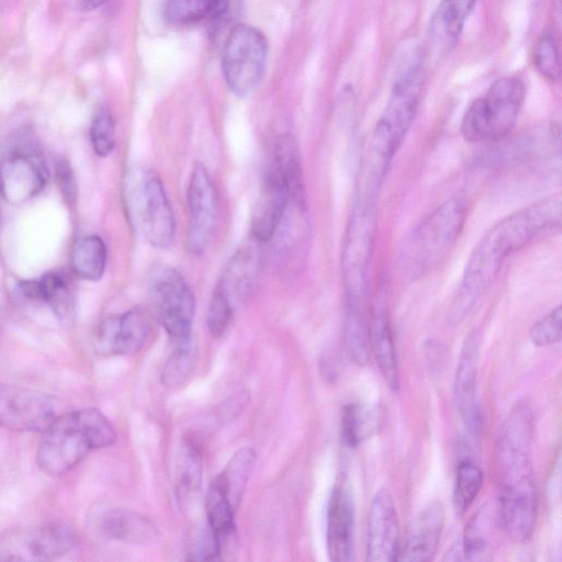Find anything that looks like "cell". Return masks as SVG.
<instances>
[{
    "instance_id": "obj_1",
    "label": "cell",
    "mask_w": 562,
    "mask_h": 562,
    "mask_svg": "<svg viewBox=\"0 0 562 562\" xmlns=\"http://www.w3.org/2000/svg\"><path fill=\"white\" fill-rule=\"evenodd\" d=\"M561 198L550 196L507 215L472 250L450 306L448 322L458 326L493 284L507 257L561 223Z\"/></svg>"
},
{
    "instance_id": "obj_2",
    "label": "cell",
    "mask_w": 562,
    "mask_h": 562,
    "mask_svg": "<svg viewBox=\"0 0 562 562\" xmlns=\"http://www.w3.org/2000/svg\"><path fill=\"white\" fill-rule=\"evenodd\" d=\"M115 441L114 427L94 407L59 414L42 431L36 463L49 475H63L79 465L92 450L110 447Z\"/></svg>"
},
{
    "instance_id": "obj_3",
    "label": "cell",
    "mask_w": 562,
    "mask_h": 562,
    "mask_svg": "<svg viewBox=\"0 0 562 562\" xmlns=\"http://www.w3.org/2000/svg\"><path fill=\"white\" fill-rule=\"evenodd\" d=\"M468 215L463 194H456L424 217L404 238L398 261L409 277H419L446 257L460 236Z\"/></svg>"
},
{
    "instance_id": "obj_4",
    "label": "cell",
    "mask_w": 562,
    "mask_h": 562,
    "mask_svg": "<svg viewBox=\"0 0 562 562\" xmlns=\"http://www.w3.org/2000/svg\"><path fill=\"white\" fill-rule=\"evenodd\" d=\"M532 414L517 404L504 420L496 449L501 498L537 496L532 469Z\"/></svg>"
},
{
    "instance_id": "obj_5",
    "label": "cell",
    "mask_w": 562,
    "mask_h": 562,
    "mask_svg": "<svg viewBox=\"0 0 562 562\" xmlns=\"http://www.w3.org/2000/svg\"><path fill=\"white\" fill-rule=\"evenodd\" d=\"M525 86L518 78H501L467 109L461 134L470 143L497 142L514 128L525 100Z\"/></svg>"
},
{
    "instance_id": "obj_6",
    "label": "cell",
    "mask_w": 562,
    "mask_h": 562,
    "mask_svg": "<svg viewBox=\"0 0 562 562\" xmlns=\"http://www.w3.org/2000/svg\"><path fill=\"white\" fill-rule=\"evenodd\" d=\"M128 214L146 240L167 248L176 234V221L160 177L153 170H133L126 179Z\"/></svg>"
},
{
    "instance_id": "obj_7",
    "label": "cell",
    "mask_w": 562,
    "mask_h": 562,
    "mask_svg": "<svg viewBox=\"0 0 562 562\" xmlns=\"http://www.w3.org/2000/svg\"><path fill=\"white\" fill-rule=\"evenodd\" d=\"M425 78L422 65L407 67L396 79L384 112L373 130L369 144L391 158L396 155L415 119Z\"/></svg>"
},
{
    "instance_id": "obj_8",
    "label": "cell",
    "mask_w": 562,
    "mask_h": 562,
    "mask_svg": "<svg viewBox=\"0 0 562 562\" xmlns=\"http://www.w3.org/2000/svg\"><path fill=\"white\" fill-rule=\"evenodd\" d=\"M375 232L374 203L353 200L341 254L342 279L349 305L359 306L367 293Z\"/></svg>"
},
{
    "instance_id": "obj_9",
    "label": "cell",
    "mask_w": 562,
    "mask_h": 562,
    "mask_svg": "<svg viewBox=\"0 0 562 562\" xmlns=\"http://www.w3.org/2000/svg\"><path fill=\"white\" fill-rule=\"evenodd\" d=\"M147 288L153 310L168 335L177 342L189 340L195 301L182 276L172 267L156 266Z\"/></svg>"
},
{
    "instance_id": "obj_10",
    "label": "cell",
    "mask_w": 562,
    "mask_h": 562,
    "mask_svg": "<svg viewBox=\"0 0 562 562\" xmlns=\"http://www.w3.org/2000/svg\"><path fill=\"white\" fill-rule=\"evenodd\" d=\"M268 44L265 35L254 26L238 24L225 41L222 58L224 79L239 97L252 93L262 80Z\"/></svg>"
},
{
    "instance_id": "obj_11",
    "label": "cell",
    "mask_w": 562,
    "mask_h": 562,
    "mask_svg": "<svg viewBox=\"0 0 562 562\" xmlns=\"http://www.w3.org/2000/svg\"><path fill=\"white\" fill-rule=\"evenodd\" d=\"M78 543L72 527L49 521L0 533V561H52L68 554Z\"/></svg>"
},
{
    "instance_id": "obj_12",
    "label": "cell",
    "mask_w": 562,
    "mask_h": 562,
    "mask_svg": "<svg viewBox=\"0 0 562 562\" xmlns=\"http://www.w3.org/2000/svg\"><path fill=\"white\" fill-rule=\"evenodd\" d=\"M59 414V402L55 396L0 384V425L3 427L42 432Z\"/></svg>"
},
{
    "instance_id": "obj_13",
    "label": "cell",
    "mask_w": 562,
    "mask_h": 562,
    "mask_svg": "<svg viewBox=\"0 0 562 562\" xmlns=\"http://www.w3.org/2000/svg\"><path fill=\"white\" fill-rule=\"evenodd\" d=\"M189 210L188 249L202 254L210 245L217 220V193L206 168L196 162L187 191Z\"/></svg>"
},
{
    "instance_id": "obj_14",
    "label": "cell",
    "mask_w": 562,
    "mask_h": 562,
    "mask_svg": "<svg viewBox=\"0 0 562 562\" xmlns=\"http://www.w3.org/2000/svg\"><path fill=\"white\" fill-rule=\"evenodd\" d=\"M48 171L35 147L16 148L0 162V192L8 202L21 204L45 187Z\"/></svg>"
},
{
    "instance_id": "obj_15",
    "label": "cell",
    "mask_w": 562,
    "mask_h": 562,
    "mask_svg": "<svg viewBox=\"0 0 562 562\" xmlns=\"http://www.w3.org/2000/svg\"><path fill=\"white\" fill-rule=\"evenodd\" d=\"M151 334V321L139 307L105 317L97 327L94 349L103 356H131L138 352Z\"/></svg>"
},
{
    "instance_id": "obj_16",
    "label": "cell",
    "mask_w": 562,
    "mask_h": 562,
    "mask_svg": "<svg viewBox=\"0 0 562 562\" xmlns=\"http://www.w3.org/2000/svg\"><path fill=\"white\" fill-rule=\"evenodd\" d=\"M400 541L398 517L393 497L386 488H380L369 507L366 560L396 561Z\"/></svg>"
},
{
    "instance_id": "obj_17",
    "label": "cell",
    "mask_w": 562,
    "mask_h": 562,
    "mask_svg": "<svg viewBox=\"0 0 562 562\" xmlns=\"http://www.w3.org/2000/svg\"><path fill=\"white\" fill-rule=\"evenodd\" d=\"M355 505L346 479L334 485L327 506L326 543L328 557L335 562L353 560Z\"/></svg>"
},
{
    "instance_id": "obj_18",
    "label": "cell",
    "mask_w": 562,
    "mask_h": 562,
    "mask_svg": "<svg viewBox=\"0 0 562 562\" xmlns=\"http://www.w3.org/2000/svg\"><path fill=\"white\" fill-rule=\"evenodd\" d=\"M446 520L440 501L427 504L412 519L400 541L396 561H431L435 559Z\"/></svg>"
},
{
    "instance_id": "obj_19",
    "label": "cell",
    "mask_w": 562,
    "mask_h": 562,
    "mask_svg": "<svg viewBox=\"0 0 562 562\" xmlns=\"http://www.w3.org/2000/svg\"><path fill=\"white\" fill-rule=\"evenodd\" d=\"M479 352L480 336L476 329H472L461 347L453 381V402L468 431L474 436L480 429V412L475 401Z\"/></svg>"
},
{
    "instance_id": "obj_20",
    "label": "cell",
    "mask_w": 562,
    "mask_h": 562,
    "mask_svg": "<svg viewBox=\"0 0 562 562\" xmlns=\"http://www.w3.org/2000/svg\"><path fill=\"white\" fill-rule=\"evenodd\" d=\"M505 528L498 498L485 502L468 521L460 540L463 560L492 559L502 541Z\"/></svg>"
},
{
    "instance_id": "obj_21",
    "label": "cell",
    "mask_w": 562,
    "mask_h": 562,
    "mask_svg": "<svg viewBox=\"0 0 562 562\" xmlns=\"http://www.w3.org/2000/svg\"><path fill=\"white\" fill-rule=\"evenodd\" d=\"M291 204L289 191L271 165L265 176L251 218V236L258 243L270 240L277 233Z\"/></svg>"
},
{
    "instance_id": "obj_22",
    "label": "cell",
    "mask_w": 562,
    "mask_h": 562,
    "mask_svg": "<svg viewBox=\"0 0 562 562\" xmlns=\"http://www.w3.org/2000/svg\"><path fill=\"white\" fill-rule=\"evenodd\" d=\"M257 240L240 247L229 259L215 288L236 305L252 291L261 267Z\"/></svg>"
},
{
    "instance_id": "obj_23",
    "label": "cell",
    "mask_w": 562,
    "mask_h": 562,
    "mask_svg": "<svg viewBox=\"0 0 562 562\" xmlns=\"http://www.w3.org/2000/svg\"><path fill=\"white\" fill-rule=\"evenodd\" d=\"M368 330L369 342L379 370L389 387L393 392H397L400 374L396 350L391 325L381 303L376 302L375 304Z\"/></svg>"
},
{
    "instance_id": "obj_24",
    "label": "cell",
    "mask_w": 562,
    "mask_h": 562,
    "mask_svg": "<svg viewBox=\"0 0 562 562\" xmlns=\"http://www.w3.org/2000/svg\"><path fill=\"white\" fill-rule=\"evenodd\" d=\"M476 0H441L429 25L430 40L441 53L450 50L461 35Z\"/></svg>"
},
{
    "instance_id": "obj_25",
    "label": "cell",
    "mask_w": 562,
    "mask_h": 562,
    "mask_svg": "<svg viewBox=\"0 0 562 562\" xmlns=\"http://www.w3.org/2000/svg\"><path fill=\"white\" fill-rule=\"evenodd\" d=\"M285 184L291 204L296 209L305 207V190L300 149L295 138L290 134L280 135L274 145L271 164Z\"/></svg>"
},
{
    "instance_id": "obj_26",
    "label": "cell",
    "mask_w": 562,
    "mask_h": 562,
    "mask_svg": "<svg viewBox=\"0 0 562 562\" xmlns=\"http://www.w3.org/2000/svg\"><path fill=\"white\" fill-rule=\"evenodd\" d=\"M383 423V409L376 403H350L344 406L340 418L342 442L356 448L374 436Z\"/></svg>"
},
{
    "instance_id": "obj_27",
    "label": "cell",
    "mask_w": 562,
    "mask_h": 562,
    "mask_svg": "<svg viewBox=\"0 0 562 562\" xmlns=\"http://www.w3.org/2000/svg\"><path fill=\"white\" fill-rule=\"evenodd\" d=\"M256 459L257 454L252 448H240L232 456L222 472L212 482L235 510L240 504Z\"/></svg>"
},
{
    "instance_id": "obj_28",
    "label": "cell",
    "mask_w": 562,
    "mask_h": 562,
    "mask_svg": "<svg viewBox=\"0 0 562 562\" xmlns=\"http://www.w3.org/2000/svg\"><path fill=\"white\" fill-rule=\"evenodd\" d=\"M101 529L108 538L131 543H146L157 536L154 525L146 517L122 508L106 512L101 520Z\"/></svg>"
},
{
    "instance_id": "obj_29",
    "label": "cell",
    "mask_w": 562,
    "mask_h": 562,
    "mask_svg": "<svg viewBox=\"0 0 562 562\" xmlns=\"http://www.w3.org/2000/svg\"><path fill=\"white\" fill-rule=\"evenodd\" d=\"M202 456L200 446L189 438L182 449L176 473L175 493L179 507L190 508L201 490Z\"/></svg>"
},
{
    "instance_id": "obj_30",
    "label": "cell",
    "mask_w": 562,
    "mask_h": 562,
    "mask_svg": "<svg viewBox=\"0 0 562 562\" xmlns=\"http://www.w3.org/2000/svg\"><path fill=\"white\" fill-rule=\"evenodd\" d=\"M106 259L108 251L103 239L97 235H90L75 244L70 255V266L77 277L97 281L105 271Z\"/></svg>"
},
{
    "instance_id": "obj_31",
    "label": "cell",
    "mask_w": 562,
    "mask_h": 562,
    "mask_svg": "<svg viewBox=\"0 0 562 562\" xmlns=\"http://www.w3.org/2000/svg\"><path fill=\"white\" fill-rule=\"evenodd\" d=\"M482 485L481 468L472 459H462L457 467L452 493L453 508L458 516H462L470 508Z\"/></svg>"
},
{
    "instance_id": "obj_32",
    "label": "cell",
    "mask_w": 562,
    "mask_h": 562,
    "mask_svg": "<svg viewBox=\"0 0 562 562\" xmlns=\"http://www.w3.org/2000/svg\"><path fill=\"white\" fill-rule=\"evenodd\" d=\"M205 512L207 525L222 541L234 531L235 509L222 494V492L211 483L205 498Z\"/></svg>"
},
{
    "instance_id": "obj_33",
    "label": "cell",
    "mask_w": 562,
    "mask_h": 562,
    "mask_svg": "<svg viewBox=\"0 0 562 562\" xmlns=\"http://www.w3.org/2000/svg\"><path fill=\"white\" fill-rule=\"evenodd\" d=\"M177 344L176 350L170 355L161 372V382L168 387L183 384L196 362V351L191 338Z\"/></svg>"
},
{
    "instance_id": "obj_34",
    "label": "cell",
    "mask_w": 562,
    "mask_h": 562,
    "mask_svg": "<svg viewBox=\"0 0 562 562\" xmlns=\"http://www.w3.org/2000/svg\"><path fill=\"white\" fill-rule=\"evenodd\" d=\"M346 346L352 361L366 366L369 361V330L359 306L348 305L345 327Z\"/></svg>"
},
{
    "instance_id": "obj_35",
    "label": "cell",
    "mask_w": 562,
    "mask_h": 562,
    "mask_svg": "<svg viewBox=\"0 0 562 562\" xmlns=\"http://www.w3.org/2000/svg\"><path fill=\"white\" fill-rule=\"evenodd\" d=\"M37 283L40 302H46L57 312H64L70 292L68 276L60 271H50L37 280Z\"/></svg>"
},
{
    "instance_id": "obj_36",
    "label": "cell",
    "mask_w": 562,
    "mask_h": 562,
    "mask_svg": "<svg viewBox=\"0 0 562 562\" xmlns=\"http://www.w3.org/2000/svg\"><path fill=\"white\" fill-rule=\"evenodd\" d=\"M211 12V0H167L165 15L176 25H186L205 16Z\"/></svg>"
},
{
    "instance_id": "obj_37",
    "label": "cell",
    "mask_w": 562,
    "mask_h": 562,
    "mask_svg": "<svg viewBox=\"0 0 562 562\" xmlns=\"http://www.w3.org/2000/svg\"><path fill=\"white\" fill-rule=\"evenodd\" d=\"M234 311L235 306L227 296L214 286L206 313L207 328L213 337L218 338L225 334L232 322Z\"/></svg>"
},
{
    "instance_id": "obj_38",
    "label": "cell",
    "mask_w": 562,
    "mask_h": 562,
    "mask_svg": "<svg viewBox=\"0 0 562 562\" xmlns=\"http://www.w3.org/2000/svg\"><path fill=\"white\" fill-rule=\"evenodd\" d=\"M533 59L537 69L548 79L558 80L560 78V54L554 37L549 34H542L536 43Z\"/></svg>"
},
{
    "instance_id": "obj_39",
    "label": "cell",
    "mask_w": 562,
    "mask_h": 562,
    "mask_svg": "<svg viewBox=\"0 0 562 562\" xmlns=\"http://www.w3.org/2000/svg\"><path fill=\"white\" fill-rule=\"evenodd\" d=\"M90 139L98 156H109L115 147V125L108 110H100L94 115L90 127Z\"/></svg>"
},
{
    "instance_id": "obj_40",
    "label": "cell",
    "mask_w": 562,
    "mask_h": 562,
    "mask_svg": "<svg viewBox=\"0 0 562 562\" xmlns=\"http://www.w3.org/2000/svg\"><path fill=\"white\" fill-rule=\"evenodd\" d=\"M561 333L562 311L558 305L531 326L529 336L536 346L544 347L559 342Z\"/></svg>"
},
{
    "instance_id": "obj_41",
    "label": "cell",
    "mask_w": 562,
    "mask_h": 562,
    "mask_svg": "<svg viewBox=\"0 0 562 562\" xmlns=\"http://www.w3.org/2000/svg\"><path fill=\"white\" fill-rule=\"evenodd\" d=\"M221 540L216 533L206 525L201 528L191 540L188 550V560L210 561L217 559L221 551Z\"/></svg>"
},
{
    "instance_id": "obj_42",
    "label": "cell",
    "mask_w": 562,
    "mask_h": 562,
    "mask_svg": "<svg viewBox=\"0 0 562 562\" xmlns=\"http://www.w3.org/2000/svg\"><path fill=\"white\" fill-rule=\"evenodd\" d=\"M56 176L64 200L74 205L77 199V184L69 162L59 158L56 162Z\"/></svg>"
},
{
    "instance_id": "obj_43",
    "label": "cell",
    "mask_w": 562,
    "mask_h": 562,
    "mask_svg": "<svg viewBox=\"0 0 562 562\" xmlns=\"http://www.w3.org/2000/svg\"><path fill=\"white\" fill-rule=\"evenodd\" d=\"M231 0H211L210 15L213 19H220L228 11Z\"/></svg>"
},
{
    "instance_id": "obj_44",
    "label": "cell",
    "mask_w": 562,
    "mask_h": 562,
    "mask_svg": "<svg viewBox=\"0 0 562 562\" xmlns=\"http://www.w3.org/2000/svg\"><path fill=\"white\" fill-rule=\"evenodd\" d=\"M77 5L81 9L91 10L100 4H102L106 0H74Z\"/></svg>"
}]
</instances>
